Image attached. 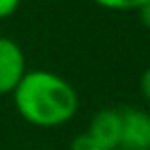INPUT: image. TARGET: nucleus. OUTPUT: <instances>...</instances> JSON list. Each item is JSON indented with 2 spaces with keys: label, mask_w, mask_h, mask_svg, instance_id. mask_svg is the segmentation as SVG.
<instances>
[{
  "label": "nucleus",
  "mask_w": 150,
  "mask_h": 150,
  "mask_svg": "<svg viewBox=\"0 0 150 150\" xmlns=\"http://www.w3.org/2000/svg\"><path fill=\"white\" fill-rule=\"evenodd\" d=\"M21 2H23V0H0V21L12 16V14L18 10Z\"/></svg>",
  "instance_id": "nucleus-7"
},
{
  "label": "nucleus",
  "mask_w": 150,
  "mask_h": 150,
  "mask_svg": "<svg viewBox=\"0 0 150 150\" xmlns=\"http://www.w3.org/2000/svg\"><path fill=\"white\" fill-rule=\"evenodd\" d=\"M122 138L120 148L148 150L150 144V114L140 108H122Z\"/></svg>",
  "instance_id": "nucleus-3"
},
{
  "label": "nucleus",
  "mask_w": 150,
  "mask_h": 150,
  "mask_svg": "<svg viewBox=\"0 0 150 150\" xmlns=\"http://www.w3.org/2000/svg\"><path fill=\"white\" fill-rule=\"evenodd\" d=\"M98 6L108 10H138L146 0H93Z\"/></svg>",
  "instance_id": "nucleus-5"
},
{
  "label": "nucleus",
  "mask_w": 150,
  "mask_h": 150,
  "mask_svg": "<svg viewBox=\"0 0 150 150\" xmlns=\"http://www.w3.org/2000/svg\"><path fill=\"white\" fill-rule=\"evenodd\" d=\"M138 14H140V23L146 26V28H150V0H146L138 8Z\"/></svg>",
  "instance_id": "nucleus-9"
},
{
  "label": "nucleus",
  "mask_w": 150,
  "mask_h": 150,
  "mask_svg": "<svg viewBox=\"0 0 150 150\" xmlns=\"http://www.w3.org/2000/svg\"><path fill=\"white\" fill-rule=\"evenodd\" d=\"M18 116L37 128H59L71 122L79 110V96L71 81L49 69L26 71L12 91Z\"/></svg>",
  "instance_id": "nucleus-1"
},
{
  "label": "nucleus",
  "mask_w": 150,
  "mask_h": 150,
  "mask_svg": "<svg viewBox=\"0 0 150 150\" xmlns=\"http://www.w3.org/2000/svg\"><path fill=\"white\" fill-rule=\"evenodd\" d=\"M148 150H150V144H148Z\"/></svg>",
  "instance_id": "nucleus-11"
},
{
  "label": "nucleus",
  "mask_w": 150,
  "mask_h": 150,
  "mask_svg": "<svg viewBox=\"0 0 150 150\" xmlns=\"http://www.w3.org/2000/svg\"><path fill=\"white\" fill-rule=\"evenodd\" d=\"M103 150L120 148L122 138V112L120 108H103L96 112L85 130Z\"/></svg>",
  "instance_id": "nucleus-4"
},
{
  "label": "nucleus",
  "mask_w": 150,
  "mask_h": 150,
  "mask_svg": "<svg viewBox=\"0 0 150 150\" xmlns=\"http://www.w3.org/2000/svg\"><path fill=\"white\" fill-rule=\"evenodd\" d=\"M69 148L71 150H103L87 134V132H81V134H77V136H73V140H71V144H69Z\"/></svg>",
  "instance_id": "nucleus-6"
},
{
  "label": "nucleus",
  "mask_w": 150,
  "mask_h": 150,
  "mask_svg": "<svg viewBox=\"0 0 150 150\" xmlns=\"http://www.w3.org/2000/svg\"><path fill=\"white\" fill-rule=\"evenodd\" d=\"M140 93H142L144 101L148 103V108H150V67L140 77Z\"/></svg>",
  "instance_id": "nucleus-8"
},
{
  "label": "nucleus",
  "mask_w": 150,
  "mask_h": 150,
  "mask_svg": "<svg viewBox=\"0 0 150 150\" xmlns=\"http://www.w3.org/2000/svg\"><path fill=\"white\" fill-rule=\"evenodd\" d=\"M26 71L23 47L10 37H0V96H12Z\"/></svg>",
  "instance_id": "nucleus-2"
},
{
  "label": "nucleus",
  "mask_w": 150,
  "mask_h": 150,
  "mask_svg": "<svg viewBox=\"0 0 150 150\" xmlns=\"http://www.w3.org/2000/svg\"><path fill=\"white\" fill-rule=\"evenodd\" d=\"M114 150H124V148H114Z\"/></svg>",
  "instance_id": "nucleus-10"
}]
</instances>
